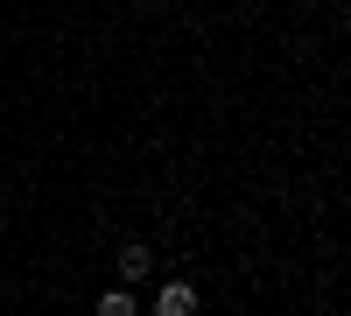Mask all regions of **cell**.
Returning a JSON list of instances; mask_svg holds the SVG:
<instances>
[{"label":"cell","mask_w":351,"mask_h":316,"mask_svg":"<svg viewBox=\"0 0 351 316\" xmlns=\"http://www.w3.org/2000/svg\"><path fill=\"white\" fill-rule=\"evenodd\" d=\"M155 309H162V316H190V309H197V289H190V281H169V289L155 295Z\"/></svg>","instance_id":"cell-1"},{"label":"cell","mask_w":351,"mask_h":316,"mask_svg":"<svg viewBox=\"0 0 351 316\" xmlns=\"http://www.w3.org/2000/svg\"><path fill=\"white\" fill-rule=\"evenodd\" d=\"M148 267H155V260H148V246H127V253H120V274H127V281H141Z\"/></svg>","instance_id":"cell-2"}]
</instances>
